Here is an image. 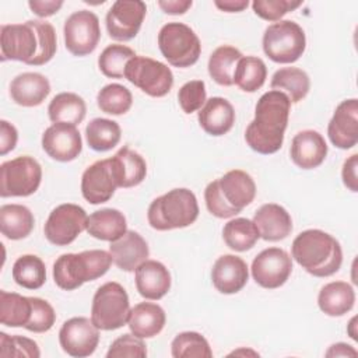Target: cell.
Masks as SVG:
<instances>
[{
    "label": "cell",
    "mask_w": 358,
    "mask_h": 358,
    "mask_svg": "<svg viewBox=\"0 0 358 358\" xmlns=\"http://www.w3.org/2000/svg\"><path fill=\"white\" fill-rule=\"evenodd\" d=\"M1 60H18L42 66L52 60L57 49L56 31L50 22L29 20L24 24H4L0 28Z\"/></svg>",
    "instance_id": "cell-1"
},
{
    "label": "cell",
    "mask_w": 358,
    "mask_h": 358,
    "mask_svg": "<svg viewBox=\"0 0 358 358\" xmlns=\"http://www.w3.org/2000/svg\"><path fill=\"white\" fill-rule=\"evenodd\" d=\"M291 101L282 91L264 92L255 108V119L245 131L248 145L263 155L277 152L284 141Z\"/></svg>",
    "instance_id": "cell-2"
},
{
    "label": "cell",
    "mask_w": 358,
    "mask_h": 358,
    "mask_svg": "<svg viewBox=\"0 0 358 358\" xmlns=\"http://www.w3.org/2000/svg\"><path fill=\"white\" fill-rule=\"evenodd\" d=\"M291 253L294 260L315 277L333 275L343 263L338 241L322 229H306L296 235Z\"/></svg>",
    "instance_id": "cell-3"
},
{
    "label": "cell",
    "mask_w": 358,
    "mask_h": 358,
    "mask_svg": "<svg viewBox=\"0 0 358 358\" xmlns=\"http://www.w3.org/2000/svg\"><path fill=\"white\" fill-rule=\"evenodd\" d=\"M256 196L253 178L241 169H232L210 182L204 190L207 210L217 218H231L249 206Z\"/></svg>",
    "instance_id": "cell-4"
},
{
    "label": "cell",
    "mask_w": 358,
    "mask_h": 358,
    "mask_svg": "<svg viewBox=\"0 0 358 358\" xmlns=\"http://www.w3.org/2000/svg\"><path fill=\"white\" fill-rule=\"evenodd\" d=\"M112 263L110 253L102 249L64 253L53 264V280L59 288L73 291L106 274Z\"/></svg>",
    "instance_id": "cell-5"
},
{
    "label": "cell",
    "mask_w": 358,
    "mask_h": 358,
    "mask_svg": "<svg viewBox=\"0 0 358 358\" xmlns=\"http://www.w3.org/2000/svg\"><path fill=\"white\" fill-rule=\"evenodd\" d=\"M199 217L194 193L186 187L172 189L154 199L148 207V224L157 231H169L192 225Z\"/></svg>",
    "instance_id": "cell-6"
},
{
    "label": "cell",
    "mask_w": 358,
    "mask_h": 358,
    "mask_svg": "<svg viewBox=\"0 0 358 358\" xmlns=\"http://www.w3.org/2000/svg\"><path fill=\"white\" fill-rule=\"evenodd\" d=\"M306 36L299 24L280 20L268 25L263 34V50L275 63H294L305 52Z\"/></svg>",
    "instance_id": "cell-7"
},
{
    "label": "cell",
    "mask_w": 358,
    "mask_h": 358,
    "mask_svg": "<svg viewBox=\"0 0 358 358\" xmlns=\"http://www.w3.org/2000/svg\"><path fill=\"white\" fill-rule=\"evenodd\" d=\"M129 313V295L119 282H105L95 291L91 305V320L99 330L120 329L127 323Z\"/></svg>",
    "instance_id": "cell-8"
},
{
    "label": "cell",
    "mask_w": 358,
    "mask_h": 358,
    "mask_svg": "<svg viewBox=\"0 0 358 358\" xmlns=\"http://www.w3.org/2000/svg\"><path fill=\"white\" fill-rule=\"evenodd\" d=\"M158 48L169 64L193 66L201 53V43L194 31L183 22H168L158 34Z\"/></svg>",
    "instance_id": "cell-9"
},
{
    "label": "cell",
    "mask_w": 358,
    "mask_h": 358,
    "mask_svg": "<svg viewBox=\"0 0 358 358\" xmlns=\"http://www.w3.org/2000/svg\"><path fill=\"white\" fill-rule=\"evenodd\" d=\"M41 180L42 168L35 158L29 155H22L6 161L0 166V196H31L38 190Z\"/></svg>",
    "instance_id": "cell-10"
},
{
    "label": "cell",
    "mask_w": 358,
    "mask_h": 358,
    "mask_svg": "<svg viewBox=\"0 0 358 358\" xmlns=\"http://www.w3.org/2000/svg\"><path fill=\"white\" fill-rule=\"evenodd\" d=\"M124 78L154 98L165 96L173 85V74L166 64L137 55L127 62Z\"/></svg>",
    "instance_id": "cell-11"
},
{
    "label": "cell",
    "mask_w": 358,
    "mask_h": 358,
    "mask_svg": "<svg viewBox=\"0 0 358 358\" xmlns=\"http://www.w3.org/2000/svg\"><path fill=\"white\" fill-rule=\"evenodd\" d=\"M88 215L83 207L64 203L53 208L45 222L43 232L46 239L56 246H67L87 231Z\"/></svg>",
    "instance_id": "cell-12"
},
{
    "label": "cell",
    "mask_w": 358,
    "mask_h": 358,
    "mask_svg": "<svg viewBox=\"0 0 358 358\" xmlns=\"http://www.w3.org/2000/svg\"><path fill=\"white\" fill-rule=\"evenodd\" d=\"M66 49L74 56H87L95 50L101 39L99 20L90 10H78L67 17L64 27Z\"/></svg>",
    "instance_id": "cell-13"
},
{
    "label": "cell",
    "mask_w": 358,
    "mask_h": 358,
    "mask_svg": "<svg viewBox=\"0 0 358 358\" xmlns=\"http://www.w3.org/2000/svg\"><path fill=\"white\" fill-rule=\"evenodd\" d=\"M252 277L263 288L274 289L285 284L292 273V259L280 248L262 250L252 262Z\"/></svg>",
    "instance_id": "cell-14"
},
{
    "label": "cell",
    "mask_w": 358,
    "mask_h": 358,
    "mask_svg": "<svg viewBox=\"0 0 358 358\" xmlns=\"http://www.w3.org/2000/svg\"><path fill=\"white\" fill-rule=\"evenodd\" d=\"M147 6L140 0H117L106 13V29L115 41L133 39L144 21Z\"/></svg>",
    "instance_id": "cell-15"
},
{
    "label": "cell",
    "mask_w": 358,
    "mask_h": 358,
    "mask_svg": "<svg viewBox=\"0 0 358 358\" xmlns=\"http://www.w3.org/2000/svg\"><path fill=\"white\" fill-rule=\"evenodd\" d=\"M59 343L70 357H90L98 347L99 329L87 317H71L60 327Z\"/></svg>",
    "instance_id": "cell-16"
},
{
    "label": "cell",
    "mask_w": 358,
    "mask_h": 358,
    "mask_svg": "<svg viewBox=\"0 0 358 358\" xmlns=\"http://www.w3.org/2000/svg\"><path fill=\"white\" fill-rule=\"evenodd\" d=\"M42 148L52 159L70 162L83 150L81 134L73 124L53 123L42 134Z\"/></svg>",
    "instance_id": "cell-17"
},
{
    "label": "cell",
    "mask_w": 358,
    "mask_h": 358,
    "mask_svg": "<svg viewBox=\"0 0 358 358\" xmlns=\"http://www.w3.org/2000/svg\"><path fill=\"white\" fill-rule=\"evenodd\" d=\"M333 145L341 150L352 148L358 143V101L355 98L340 102L327 126Z\"/></svg>",
    "instance_id": "cell-18"
},
{
    "label": "cell",
    "mask_w": 358,
    "mask_h": 358,
    "mask_svg": "<svg viewBox=\"0 0 358 358\" xmlns=\"http://www.w3.org/2000/svg\"><path fill=\"white\" fill-rule=\"evenodd\" d=\"M116 187L109 158L94 162L81 176L83 197L91 204L106 203L115 194Z\"/></svg>",
    "instance_id": "cell-19"
},
{
    "label": "cell",
    "mask_w": 358,
    "mask_h": 358,
    "mask_svg": "<svg viewBox=\"0 0 358 358\" xmlns=\"http://www.w3.org/2000/svg\"><path fill=\"white\" fill-rule=\"evenodd\" d=\"M249 270L246 262L235 255L220 256L211 270V281L221 294H236L248 282Z\"/></svg>",
    "instance_id": "cell-20"
},
{
    "label": "cell",
    "mask_w": 358,
    "mask_h": 358,
    "mask_svg": "<svg viewBox=\"0 0 358 358\" xmlns=\"http://www.w3.org/2000/svg\"><path fill=\"white\" fill-rule=\"evenodd\" d=\"M289 154L296 166L302 169H313L324 161L327 155V144L319 131L302 130L294 136Z\"/></svg>",
    "instance_id": "cell-21"
},
{
    "label": "cell",
    "mask_w": 358,
    "mask_h": 358,
    "mask_svg": "<svg viewBox=\"0 0 358 358\" xmlns=\"http://www.w3.org/2000/svg\"><path fill=\"white\" fill-rule=\"evenodd\" d=\"M109 253L113 263L123 271H134L150 256L145 239L136 231H126L117 241L110 242Z\"/></svg>",
    "instance_id": "cell-22"
},
{
    "label": "cell",
    "mask_w": 358,
    "mask_h": 358,
    "mask_svg": "<svg viewBox=\"0 0 358 358\" xmlns=\"http://www.w3.org/2000/svg\"><path fill=\"white\" fill-rule=\"evenodd\" d=\"M253 222L259 229L260 238L268 242L281 241L292 231V218L289 213L275 203L263 204L255 213Z\"/></svg>",
    "instance_id": "cell-23"
},
{
    "label": "cell",
    "mask_w": 358,
    "mask_h": 358,
    "mask_svg": "<svg viewBox=\"0 0 358 358\" xmlns=\"http://www.w3.org/2000/svg\"><path fill=\"white\" fill-rule=\"evenodd\" d=\"M134 271L136 288L143 298L158 301L171 289V274L161 262L145 260Z\"/></svg>",
    "instance_id": "cell-24"
},
{
    "label": "cell",
    "mask_w": 358,
    "mask_h": 358,
    "mask_svg": "<svg viewBox=\"0 0 358 358\" xmlns=\"http://www.w3.org/2000/svg\"><path fill=\"white\" fill-rule=\"evenodd\" d=\"M50 92L49 80L41 73H22L13 78L10 84L11 99L25 108L41 105Z\"/></svg>",
    "instance_id": "cell-25"
},
{
    "label": "cell",
    "mask_w": 358,
    "mask_h": 358,
    "mask_svg": "<svg viewBox=\"0 0 358 358\" xmlns=\"http://www.w3.org/2000/svg\"><path fill=\"white\" fill-rule=\"evenodd\" d=\"M200 127L210 136L227 134L235 123L234 106L222 96H213L199 110Z\"/></svg>",
    "instance_id": "cell-26"
},
{
    "label": "cell",
    "mask_w": 358,
    "mask_h": 358,
    "mask_svg": "<svg viewBox=\"0 0 358 358\" xmlns=\"http://www.w3.org/2000/svg\"><path fill=\"white\" fill-rule=\"evenodd\" d=\"M109 159L117 187H133L145 179L147 164L144 158L129 147H122Z\"/></svg>",
    "instance_id": "cell-27"
},
{
    "label": "cell",
    "mask_w": 358,
    "mask_h": 358,
    "mask_svg": "<svg viewBox=\"0 0 358 358\" xmlns=\"http://www.w3.org/2000/svg\"><path fill=\"white\" fill-rule=\"evenodd\" d=\"M166 322L165 310L152 302H140L130 309L127 324L140 338H151L161 333Z\"/></svg>",
    "instance_id": "cell-28"
},
{
    "label": "cell",
    "mask_w": 358,
    "mask_h": 358,
    "mask_svg": "<svg viewBox=\"0 0 358 358\" xmlns=\"http://www.w3.org/2000/svg\"><path fill=\"white\" fill-rule=\"evenodd\" d=\"M127 231L126 217L116 208H102L88 217L87 232L95 239L113 242L122 238Z\"/></svg>",
    "instance_id": "cell-29"
},
{
    "label": "cell",
    "mask_w": 358,
    "mask_h": 358,
    "mask_svg": "<svg viewBox=\"0 0 358 358\" xmlns=\"http://www.w3.org/2000/svg\"><path fill=\"white\" fill-rule=\"evenodd\" d=\"M355 291L345 281H333L322 287L317 305L327 316H343L354 308Z\"/></svg>",
    "instance_id": "cell-30"
},
{
    "label": "cell",
    "mask_w": 358,
    "mask_h": 358,
    "mask_svg": "<svg viewBox=\"0 0 358 358\" xmlns=\"http://www.w3.org/2000/svg\"><path fill=\"white\" fill-rule=\"evenodd\" d=\"M35 225L34 214L22 204H4L0 207V231L11 239L18 241L27 238Z\"/></svg>",
    "instance_id": "cell-31"
},
{
    "label": "cell",
    "mask_w": 358,
    "mask_h": 358,
    "mask_svg": "<svg viewBox=\"0 0 358 358\" xmlns=\"http://www.w3.org/2000/svg\"><path fill=\"white\" fill-rule=\"evenodd\" d=\"M87 113L85 101L74 92H60L50 101L48 106L49 119L53 123L80 124Z\"/></svg>",
    "instance_id": "cell-32"
},
{
    "label": "cell",
    "mask_w": 358,
    "mask_h": 358,
    "mask_svg": "<svg viewBox=\"0 0 358 358\" xmlns=\"http://www.w3.org/2000/svg\"><path fill=\"white\" fill-rule=\"evenodd\" d=\"M271 90L281 91L287 94L291 103H298L302 101L310 88V80L306 71L298 67H284L277 70L270 83Z\"/></svg>",
    "instance_id": "cell-33"
},
{
    "label": "cell",
    "mask_w": 358,
    "mask_h": 358,
    "mask_svg": "<svg viewBox=\"0 0 358 358\" xmlns=\"http://www.w3.org/2000/svg\"><path fill=\"white\" fill-rule=\"evenodd\" d=\"M32 299L17 292L0 291V322L8 327H24L31 320Z\"/></svg>",
    "instance_id": "cell-34"
},
{
    "label": "cell",
    "mask_w": 358,
    "mask_h": 358,
    "mask_svg": "<svg viewBox=\"0 0 358 358\" xmlns=\"http://www.w3.org/2000/svg\"><path fill=\"white\" fill-rule=\"evenodd\" d=\"M243 57L239 49L222 45L218 46L208 59V74L220 85L229 87L234 84V73L238 62Z\"/></svg>",
    "instance_id": "cell-35"
},
{
    "label": "cell",
    "mask_w": 358,
    "mask_h": 358,
    "mask_svg": "<svg viewBox=\"0 0 358 358\" xmlns=\"http://www.w3.org/2000/svg\"><path fill=\"white\" fill-rule=\"evenodd\" d=\"M120 137V126L117 124V122L110 119L96 117L92 119L85 127L87 143L94 151L103 152L112 150L119 144Z\"/></svg>",
    "instance_id": "cell-36"
},
{
    "label": "cell",
    "mask_w": 358,
    "mask_h": 358,
    "mask_svg": "<svg viewBox=\"0 0 358 358\" xmlns=\"http://www.w3.org/2000/svg\"><path fill=\"white\" fill-rule=\"evenodd\" d=\"M222 238L229 249L235 252H246L256 245L260 234L253 220L234 218L225 224Z\"/></svg>",
    "instance_id": "cell-37"
},
{
    "label": "cell",
    "mask_w": 358,
    "mask_h": 358,
    "mask_svg": "<svg viewBox=\"0 0 358 358\" xmlns=\"http://www.w3.org/2000/svg\"><path fill=\"white\" fill-rule=\"evenodd\" d=\"M13 280L22 288L38 289L46 281V267L41 257L22 255L13 264Z\"/></svg>",
    "instance_id": "cell-38"
},
{
    "label": "cell",
    "mask_w": 358,
    "mask_h": 358,
    "mask_svg": "<svg viewBox=\"0 0 358 358\" xmlns=\"http://www.w3.org/2000/svg\"><path fill=\"white\" fill-rule=\"evenodd\" d=\"M267 77V67L260 57L243 56L235 69L234 84L245 92H255L263 87Z\"/></svg>",
    "instance_id": "cell-39"
},
{
    "label": "cell",
    "mask_w": 358,
    "mask_h": 358,
    "mask_svg": "<svg viewBox=\"0 0 358 358\" xmlns=\"http://www.w3.org/2000/svg\"><path fill=\"white\" fill-rule=\"evenodd\" d=\"M136 56L134 50L126 45L113 43L106 46L98 57L101 73L109 78H123L126 64Z\"/></svg>",
    "instance_id": "cell-40"
},
{
    "label": "cell",
    "mask_w": 358,
    "mask_h": 358,
    "mask_svg": "<svg viewBox=\"0 0 358 358\" xmlns=\"http://www.w3.org/2000/svg\"><path fill=\"white\" fill-rule=\"evenodd\" d=\"M98 108L108 115H124L133 103L131 92L122 84H108L102 87L96 95Z\"/></svg>",
    "instance_id": "cell-41"
},
{
    "label": "cell",
    "mask_w": 358,
    "mask_h": 358,
    "mask_svg": "<svg viewBox=\"0 0 358 358\" xmlns=\"http://www.w3.org/2000/svg\"><path fill=\"white\" fill-rule=\"evenodd\" d=\"M173 358H211L213 351L204 336L197 331L179 333L171 344Z\"/></svg>",
    "instance_id": "cell-42"
},
{
    "label": "cell",
    "mask_w": 358,
    "mask_h": 358,
    "mask_svg": "<svg viewBox=\"0 0 358 358\" xmlns=\"http://www.w3.org/2000/svg\"><path fill=\"white\" fill-rule=\"evenodd\" d=\"M0 357L1 358H39L41 351L36 341L22 336H8L0 333Z\"/></svg>",
    "instance_id": "cell-43"
},
{
    "label": "cell",
    "mask_w": 358,
    "mask_h": 358,
    "mask_svg": "<svg viewBox=\"0 0 358 358\" xmlns=\"http://www.w3.org/2000/svg\"><path fill=\"white\" fill-rule=\"evenodd\" d=\"M178 101L185 113L200 110L207 101L206 84L201 80H192L183 84L178 92Z\"/></svg>",
    "instance_id": "cell-44"
},
{
    "label": "cell",
    "mask_w": 358,
    "mask_h": 358,
    "mask_svg": "<svg viewBox=\"0 0 358 358\" xmlns=\"http://www.w3.org/2000/svg\"><path fill=\"white\" fill-rule=\"evenodd\" d=\"M31 299L32 315L25 329L32 333H45L50 330L56 322V313L53 306L48 301L38 296H31Z\"/></svg>",
    "instance_id": "cell-45"
},
{
    "label": "cell",
    "mask_w": 358,
    "mask_h": 358,
    "mask_svg": "<svg viewBox=\"0 0 358 358\" xmlns=\"http://www.w3.org/2000/svg\"><path fill=\"white\" fill-rule=\"evenodd\" d=\"M302 4L299 0H255L253 11L257 17L266 21H280L287 13L298 8Z\"/></svg>",
    "instance_id": "cell-46"
},
{
    "label": "cell",
    "mask_w": 358,
    "mask_h": 358,
    "mask_svg": "<svg viewBox=\"0 0 358 358\" xmlns=\"http://www.w3.org/2000/svg\"><path fill=\"white\" fill-rule=\"evenodd\" d=\"M147 355V347L143 338L134 336L133 333L123 334L117 337L109 347L106 358H120V357H136L144 358Z\"/></svg>",
    "instance_id": "cell-47"
},
{
    "label": "cell",
    "mask_w": 358,
    "mask_h": 358,
    "mask_svg": "<svg viewBox=\"0 0 358 358\" xmlns=\"http://www.w3.org/2000/svg\"><path fill=\"white\" fill-rule=\"evenodd\" d=\"M18 131L7 120L0 122V155H6L17 145Z\"/></svg>",
    "instance_id": "cell-48"
},
{
    "label": "cell",
    "mask_w": 358,
    "mask_h": 358,
    "mask_svg": "<svg viewBox=\"0 0 358 358\" xmlns=\"http://www.w3.org/2000/svg\"><path fill=\"white\" fill-rule=\"evenodd\" d=\"M357 169H358V155L352 154L350 158H347L343 164V171H341V178L343 183L345 187L351 192H358V176H357Z\"/></svg>",
    "instance_id": "cell-49"
},
{
    "label": "cell",
    "mask_w": 358,
    "mask_h": 358,
    "mask_svg": "<svg viewBox=\"0 0 358 358\" xmlns=\"http://www.w3.org/2000/svg\"><path fill=\"white\" fill-rule=\"evenodd\" d=\"M28 6L32 10V13L45 18L56 14L62 8L63 1L62 0H29Z\"/></svg>",
    "instance_id": "cell-50"
},
{
    "label": "cell",
    "mask_w": 358,
    "mask_h": 358,
    "mask_svg": "<svg viewBox=\"0 0 358 358\" xmlns=\"http://www.w3.org/2000/svg\"><path fill=\"white\" fill-rule=\"evenodd\" d=\"M192 0H159L158 6L162 8L164 13L178 15L185 14L192 7Z\"/></svg>",
    "instance_id": "cell-51"
},
{
    "label": "cell",
    "mask_w": 358,
    "mask_h": 358,
    "mask_svg": "<svg viewBox=\"0 0 358 358\" xmlns=\"http://www.w3.org/2000/svg\"><path fill=\"white\" fill-rule=\"evenodd\" d=\"M214 4L221 11H225V13H241L249 6V1L248 0H215Z\"/></svg>",
    "instance_id": "cell-52"
},
{
    "label": "cell",
    "mask_w": 358,
    "mask_h": 358,
    "mask_svg": "<svg viewBox=\"0 0 358 358\" xmlns=\"http://www.w3.org/2000/svg\"><path fill=\"white\" fill-rule=\"evenodd\" d=\"M326 357H357V350L345 343H336L330 345Z\"/></svg>",
    "instance_id": "cell-53"
},
{
    "label": "cell",
    "mask_w": 358,
    "mask_h": 358,
    "mask_svg": "<svg viewBox=\"0 0 358 358\" xmlns=\"http://www.w3.org/2000/svg\"><path fill=\"white\" fill-rule=\"evenodd\" d=\"M355 322H357V317H352L351 322H350V324H348V334H350V337H351L352 340H358L357 331H355Z\"/></svg>",
    "instance_id": "cell-54"
}]
</instances>
